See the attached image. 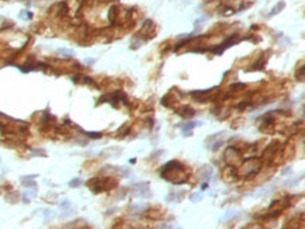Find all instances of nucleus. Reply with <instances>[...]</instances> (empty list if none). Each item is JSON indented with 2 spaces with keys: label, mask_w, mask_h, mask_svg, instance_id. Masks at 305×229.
Instances as JSON below:
<instances>
[{
  "label": "nucleus",
  "mask_w": 305,
  "mask_h": 229,
  "mask_svg": "<svg viewBox=\"0 0 305 229\" xmlns=\"http://www.w3.org/2000/svg\"><path fill=\"white\" fill-rule=\"evenodd\" d=\"M119 152L121 150L118 149V148H110V149H107V150H104V152H101V156H106V155H108L107 157H115V156H118L119 155Z\"/></svg>",
  "instance_id": "obj_7"
},
{
  "label": "nucleus",
  "mask_w": 305,
  "mask_h": 229,
  "mask_svg": "<svg viewBox=\"0 0 305 229\" xmlns=\"http://www.w3.org/2000/svg\"><path fill=\"white\" fill-rule=\"evenodd\" d=\"M86 184L93 193H100L103 190H107L110 187L115 186V181H113L111 179H99V177H94V179H90Z\"/></svg>",
  "instance_id": "obj_3"
},
{
  "label": "nucleus",
  "mask_w": 305,
  "mask_h": 229,
  "mask_svg": "<svg viewBox=\"0 0 305 229\" xmlns=\"http://www.w3.org/2000/svg\"><path fill=\"white\" fill-rule=\"evenodd\" d=\"M87 136H90V138H100L101 136V134L100 132H84Z\"/></svg>",
  "instance_id": "obj_14"
},
{
  "label": "nucleus",
  "mask_w": 305,
  "mask_h": 229,
  "mask_svg": "<svg viewBox=\"0 0 305 229\" xmlns=\"http://www.w3.org/2000/svg\"><path fill=\"white\" fill-rule=\"evenodd\" d=\"M37 196V190H30V191H25V194H24V201L25 203H30V200L33 198V197Z\"/></svg>",
  "instance_id": "obj_10"
},
{
  "label": "nucleus",
  "mask_w": 305,
  "mask_h": 229,
  "mask_svg": "<svg viewBox=\"0 0 305 229\" xmlns=\"http://www.w3.org/2000/svg\"><path fill=\"white\" fill-rule=\"evenodd\" d=\"M35 176H27V177H23V180H21V184L23 186H25V187H35L37 184H35V181L34 180H31V179H34Z\"/></svg>",
  "instance_id": "obj_8"
},
{
  "label": "nucleus",
  "mask_w": 305,
  "mask_h": 229,
  "mask_svg": "<svg viewBox=\"0 0 305 229\" xmlns=\"http://www.w3.org/2000/svg\"><path fill=\"white\" fill-rule=\"evenodd\" d=\"M34 155H41V156H47V153H45V150H44V149H35V150H34Z\"/></svg>",
  "instance_id": "obj_15"
},
{
  "label": "nucleus",
  "mask_w": 305,
  "mask_h": 229,
  "mask_svg": "<svg viewBox=\"0 0 305 229\" xmlns=\"http://www.w3.org/2000/svg\"><path fill=\"white\" fill-rule=\"evenodd\" d=\"M201 198H202V194H197V193H194L191 197H190V200H191L193 203H197V201H200Z\"/></svg>",
  "instance_id": "obj_12"
},
{
  "label": "nucleus",
  "mask_w": 305,
  "mask_h": 229,
  "mask_svg": "<svg viewBox=\"0 0 305 229\" xmlns=\"http://www.w3.org/2000/svg\"><path fill=\"white\" fill-rule=\"evenodd\" d=\"M61 207H62V208H68V207H70V201L69 200H63L62 203H61Z\"/></svg>",
  "instance_id": "obj_16"
},
{
  "label": "nucleus",
  "mask_w": 305,
  "mask_h": 229,
  "mask_svg": "<svg viewBox=\"0 0 305 229\" xmlns=\"http://www.w3.org/2000/svg\"><path fill=\"white\" fill-rule=\"evenodd\" d=\"M72 80L75 83H82V84H93V80L90 79L89 76H84V75H76L75 77H72Z\"/></svg>",
  "instance_id": "obj_5"
},
{
  "label": "nucleus",
  "mask_w": 305,
  "mask_h": 229,
  "mask_svg": "<svg viewBox=\"0 0 305 229\" xmlns=\"http://www.w3.org/2000/svg\"><path fill=\"white\" fill-rule=\"evenodd\" d=\"M162 177L167 181L176 183V184H182L187 180V173H186V166L182 165L177 160H172V162L166 163L165 167L162 170Z\"/></svg>",
  "instance_id": "obj_1"
},
{
  "label": "nucleus",
  "mask_w": 305,
  "mask_h": 229,
  "mask_svg": "<svg viewBox=\"0 0 305 229\" xmlns=\"http://www.w3.org/2000/svg\"><path fill=\"white\" fill-rule=\"evenodd\" d=\"M80 179H75V180H72V181H69V187H77V186H80Z\"/></svg>",
  "instance_id": "obj_13"
},
{
  "label": "nucleus",
  "mask_w": 305,
  "mask_h": 229,
  "mask_svg": "<svg viewBox=\"0 0 305 229\" xmlns=\"http://www.w3.org/2000/svg\"><path fill=\"white\" fill-rule=\"evenodd\" d=\"M277 145H279V143H277V142L270 143V146H269V148H266V149H264V152H263V157H267V159H269V157H272L273 155H274V152H276V150H277Z\"/></svg>",
  "instance_id": "obj_6"
},
{
  "label": "nucleus",
  "mask_w": 305,
  "mask_h": 229,
  "mask_svg": "<svg viewBox=\"0 0 305 229\" xmlns=\"http://www.w3.org/2000/svg\"><path fill=\"white\" fill-rule=\"evenodd\" d=\"M134 194L141 198H151V191H149V183H138L132 187Z\"/></svg>",
  "instance_id": "obj_4"
},
{
  "label": "nucleus",
  "mask_w": 305,
  "mask_h": 229,
  "mask_svg": "<svg viewBox=\"0 0 305 229\" xmlns=\"http://www.w3.org/2000/svg\"><path fill=\"white\" fill-rule=\"evenodd\" d=\"M283 7H284V2H280V3L277 4V6H276L274 9H273V11H272V13L269 14V16H274V14L280 13V11H281V9H283Z\"/></svg>",
  "instance_id": "obj_11"
},
{
  "label": "nucleus",
  "mask_w": 305,
  "mask_h": 229,
  "mask_svg": "<svg viewBox=\"0 0 305 229\" xmlns=\"http://www.w3.org/2000/svg\"><path fill=\"white\" fill-rule=\"evenodd\" d=\"M58 53H59V55H62L63 58H72L73 55H75V52H73L72 49H65V48H61V49H58Z\"/></svg>",
  "instance_id": "obj_9"
},
{
  "label": "nucleus",
  "mask_w": 305,
  "mask_h": 229,
  "mask_svg": "<svg viewBox=\"0 0 305 229\" xmlns=\"http://www.w3.org/2000/svg\"><path fill=\"white\" fill-rule=\"evenodd\" d=\"M262 169V159L260 157H248L243 160L242 174L245 179H252Z\"/></svg>",
  "instance_id": "obj_2"
}]
</instances>
